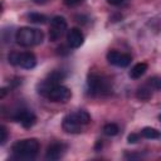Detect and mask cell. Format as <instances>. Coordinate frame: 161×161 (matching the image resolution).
<instances>
[{
	"label": "cell",
	"instance_id": "cell-1",
	"mask_svg": "<svg viewBox=\"0 0 161 161\" xmlns=\"http://www.w3.org/2000/svg\"><path fill=\"white\" fill-rule=\"evenodd\" d=\"M39 151V142L36 138H26V140H20L13 143L11 146V152L13 157L16 160H34L35 156L38 155Z\"/></svg>",
	"mask_w": 161,
	"mask_h": 161
},
{
	"label": "cell",
	"instance_id": "cell-2",
	"mask_svg": "<svg viewBox=\"0 0 161 161\" xmlns=\"http://www.w3.org/2000/svg\"><path fill=\"white\" fill-rule=\"evenodd\" d=\"M44 39V34L42 30L30 26H23L16 30L15 40L21 47H34L42 44Z\"/></svg>",
	"mask_w": 161,
	"mask_h": 161
},
{
	"label": "cell",
	"instance_id": "cell-3",
	"mask_svg": "<svg viewBox=\"0 0 161 161\" xmlns=\"http://www.w3.org/2000/svg\"><path fill=\"white\" fill-rule=\"evenodd\" d=\"M39 94H42L43 97H45L47 99H49L52 102H63V103L69 101L72 97L70 89L62 84H55V86L48 87V88L43 89L42 92H39Z\"/></svg>",
	"mask_w": 161,
	"mask_h": 161
},
{
	"label": "cell",
	"instance_id": "cell-4",
	"mask_svg": "<svg viewBox=\"0 0 161 161\" xmlns=\"http://www.w3.org/2000/svg\"><path fill=\"white\" fill-rule=\"evenodd\" d=\"M87 86H88V91L92 96L106 94L111 91L108 79H106L104 77H102L97 73H89L88 74Z\"/></svg>",
	"mask_w": 161,
	"mask_h": 161
},
{
	"label": "cell",
	"instance_id": "cell-5",
	"mask_svg": "<svg viewBox=\"0 0 161 161\" xmlns=\"http://www.w3.org/2000/svg\"><path fill=\"white\" fill-rule=\"evenodd\" d=\"M8 59H9L10 64L18 65V67L24 68V69H33L36 64V58L30 52H23V53L13 52L9 54Z\"/></svg>",
	"mask_w": 161,
	"mask_h": 161
},
{
	"label": "cell",
	"instance_id": "cell-6",
	"mask_svg": "<svg viewBox=\"0 0 161 161\" xmlns=\"http://www.w3.org/2000/svg\"><path fill=\"white\" fill-rule=\"evenodd\" d=\"M67 30V20L63 16H54L50 20V29H49V40L57 42L62 38V35Z\"/></svg>",
	"mask_w": 161,
	"mask_h": 161
},
{
	"label": "cell",
	"instance_id": "cell-7",
	"mask_svg": "<svg viewBox=\"0 0 161 161\" xmlns=\"http://www.w3.org/2000/svg\"><path fill=\"white\" fill-rule=\"evenodd\" d=\"M107 60L109 64L119 67V68H126L131 63V55L126 53H121L117 50H111L107 53Z\"/></svg>",
	"mask_w": 161,
	"mask_h": 161
},
{
	"label": "cell",
	"instance_id": "cell-8",
	"mask_svg": "<svg viewBox=\"0 0 161 161\" xmlns=\"http://www.w3.org/2000/svg\"><path fill=\"white\" fill-rule=\"evenodd\" d=\"M13 119L16 121V122H19L23 127L30 128L31 126L35 125V122H36V116H35L31 111L20 109V111H18V112L13 116Z\"/></svg>",
	"mask_w": 161,
	"mask_h": 161
},
{
	"label": "cell",
	"instance_id": "cell-9",
	"mask_svg": "<svg viewBox=\"0 0 161 161\" xmlns=\"http://www.w3.org/2000/svg\"><path fill=\"white\" fill-rule=\"evenodd\" d=\"M65 150H67V146L63 142H54L47 148L45 158L50 161H57L64 155Z\"/></svg>",
	"mask_w": 161,
	"mask_h": 161
},
{
	"label": "cell",
	"instance_id": "cell-10",
	"mask_svg": "<svg viewBox=\"0 0 161 161\" xmlns=\"http://www.w3.org/2000/svg\"><path fill=\"white\" fill-rule=\"evenodd\" d=\"M67 42H68V45L73 49L75 48H79L83 42H84V36L82 34V31L77 28H72L68 33H67Z\"/></svg>",
	"mask_w": 161,
	"mask_h": 161
},
{
	"label": "cell",
	"instance_id": "cell-11",
	"mask_svg": "<svg viewBox=\"0 0 161 161\" xmlns=\"http://www.w3.org/2000/svg\"><path fill=\"white\" fill-rule=\"evenodd\" d=\"M62 127L67 133H79V132H82V128H83V126L79 125L78 122H75L69 114H67L63 118Z\"/></svg>",
	"mask_w": 161,
	"mask_h": 161
},
{
	"label": "cell",
	"instance_id": "cell-12",
	"mask_svg": "<svg viewBox=\"0 0 161 161\" xmlns=\"http://www.w3.org/2000/svg\"><path fill=\"white\" fill-rule=\"evenodd\" d=\"M69 116H70L75 122H78V123L82 125V126H86V125H88V123L91 122V116H89V113H88L87 111H83V109L72 112V113H69Z\"/></svg>",
	"mask_w": 161,
	"mask_h": 161
},
{
	"label": "cell",
	"instance_id": "cell-13",
	"mask_svg": "<svg viewBox=\"0 0 161 161\" xmlns=\"http://www.w3.org/2000/svg\"><path fill=\"white\" fill-rule=\"evenodd\" d=\"M146 70H147V64L146 63H137V64H135L132 68H131V70H130V77L132 78V79H138V78H141L145 73H146Z\"/></svg>",
	"mask_w": 161,
	"mask_h": 161
},
{
	"label": "cell",
	"instance_id": "cell-14",
	"mask_svg": "<svg viewBox=\"0 0 161 161\" xmlns=\"http://www.w3.org/2000/svg\"><path fill=\"white\" fill-rule=\"evenodd\" d=\"M141 135H142V137H145L147 140H157L161 137L160 131H157L153 127H143L141 131Z\"/></svg>",
	"mask_w": 161,
	"mask_h": 161
},
{
	"label": "cell",
	"instance_id": "cell-15",
	"mask_svg": "<svg viewBox=\"0 0 161 161\" xmlns=\"http://www.w3.org/2000/svg\"><path fill=\"white\" fill-rule=\"evenodd\" d=\"M151 96H152L151 88H150L147 84L140 87V88L137 89V92H136V97H137L138 99H141V101H147V99L151 98Z\"/></svg>",
	"mask_w": 161,
	"mask_h": 161
},
{
	"label": "cell",
	"instance_id": "cell-16",
	"mask_svg": "<svg viewBox=\"0 0 161 161\" xmlns=\"http://www.w3.org/2000/svg\"><path fill=\"white\" fill-rule=\"evenodd\" d=\"M28 19H29V21L35 23V24H44V23H47V16L40 14V13H30V14H28Z\"/></svg>",
	"mask_w": 161,
	"mask_h": 161
},
{
	"label": "cell",
	"instance_id": "cell-17",
	"mask_svg": "<svg viewBox=\"0 0 161 161\" xmlns=\"http://www.w3.org/2000/svg\"><path fill=\"white\" fill-rule=\"evenodd\" d=\"M118 132H119V128L116 123H107L103 126V133L106 136H116L118 135Z\"/></svg>",
	"mask_w": 161,
	"mask_h": 161
},
{
	"label": "cell",
	"instance_id": "cell-18",
	"mask_svg": "<svg viewBox=\"0 0 161 161\" xmlns=\"http://www.w3.org/2000/svg\"><path fill=\"white\" fill-rule=\"evenodd\" d=\"M147 86H148L151 89L161 91V77H158V75H153V77L148 78V80H147Z\"/></svg>",
	"mask_w": 161,
	"mask_h": 161
},
{
	"label": "cell",
	"instance_id": "cell-19",
	"mask_svg": "<svg viewBox=\"0 0 161 161\" xmlns=\"http://www.w3.org/2000/svg\"><path fill=\"white\" fill-rule=\"evenodd\" d=\"M0 133H1L0 143H1V145H4V143H5V141H6V138H8V131H6L5 126H1V127H0Z\"/></svg>",
	"mask_w": 161,
	"mask_h": 161
},
{
	"label": "cell",
	"instance_id": "cell-20",
	"mask_svg": "<svg viewBox=\"0 0 161 161\" xmlns=\"http://www.w3.org/2000/svg\"><path fill=\"white\" fill-rule=\"evenodd\" d=\"M138 141H140V135H137V133H131L127 137V142L128 143H136Z\"/></svg>",
	"mask_w": 161,
	"mask_h": 161
},
{
	"label": "cell",
	"instance_id": "cell-21",
	"mask_svg": "<svg viewBox=\"0 0 161 161\" xmlns=\"http://www.w3.org/2000/svg\"><path fill=\"white\" fill-rule=\"evenodd\" d=\"M82 0H64V4L68 5V6H73V5H77L79 4Z\"/></svg>",
	"mask_w": 161,
	"mask_h": 161
},
{
	"label": "cell",
	"instance_id": "cell-22",
	"mask_svg": "<svg viewBox=\"0 0 161 161\" xmlns=\"http://www.w3.org/2000/svg\"><path fill=\"white\" fill-rule=\"evenodd\" d=\"M107 3L111 5H119L123 3V0H107Z\"/></svg>",
	"mask_w": 161,
	"mask_h": 161
},
{
	"label": "cell",
	"instance_id": "cell-23",
	"mask_svg": "<svg viewBox=\"0 0 161 161\" xmlns=\"http://www.w3.org/2000/svg\"><path fill=\"white\" fill-rule=\"evenodd\" d=\"M48 0H33V3H35V4H38V5H43V4H45Z\"/></svg>",
	"mask_w": 161,
	"mask_h": 161
},
{
	"label": "cell",
	"instance_id": "cell-24",
	"mask_svg": "<svg viewBox=\"0 0 161 161\" xmlns=\"http://www.w3.org/2000/svg\"><path fill=\"white\" fill-rule=\"evenodd\" d=\"M5 93H6V88H3V89H1V98H4Z\"/></svg>",
	"mask_w": 161,
	"mask_h": 161
},
{
	"label": "cell",
	"instance_id": "cell-25",
	"mask_svg": "<svg viewBox=\"0 0 161 161\" xmlns=\"http://www.w3.org/2000/svg\"><path fill=\"white\" fill-rule=\"evenodd\" d=\"M158 119H160V121H161V114H160V116H158Z\"/></svg>",
	"mask_w": 161,
	"mask_h": 161
}]
</instances>
